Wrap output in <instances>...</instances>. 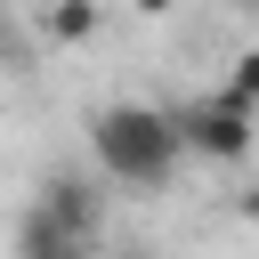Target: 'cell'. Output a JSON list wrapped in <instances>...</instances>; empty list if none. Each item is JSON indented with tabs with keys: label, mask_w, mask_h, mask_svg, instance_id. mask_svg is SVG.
Segmentation results:
<instances>
[{
	"label": "cell",
	"mask_w": 259,
	"mask_h": 259,
	"mask_svg": "<svg viewBox=\"0 0 259 259\" xmlns=\"http://www.w3.org/2000/svg\"><path fill=\"white\" fill-rule=\"evenodd\" d=\"M89 154H97V170H105L113 186L154 194V186H170V178H178V162H186V130H178V113H170V105L113 97V105H97V113H89Z\"/></svg>",
	"instance_id": "6da1fadb"
},
{
	"label": "cell",
	"mask_w": 259,
	"mask_h": 259,
	"mask_svg": "<svg viewBox=\"0 0 259 259\" xmlns=\"http://www.w3.org/2000/svg\"><path fill=\"white\" fill-rule=\"evenodd\" d=\"M178 130H186V154H194V162H219V170H235V162L259 154V105L235 97L227 81L202 89V97H186V105H178Z\"/></svg>",
	"instance_id": "7a4b0ae2"
},
{
	"label": "cell",
	"mask_w": 259,
	"mask_h": 259,
	"mask_svg": "<svg viewBox=\"0 0 259 259\" xmlns=\"http://www.w3.org/2000/svg\"><path fill=\"white\" fill-rule=\"evenodd\" d=\"M73 251H89V235L73 219H57L49 202H32L24 227H16V259H73Z\"/></svg>",
	"instance_id": "3957f363"
},
{
	"label": "cell",
	"mask_w": 259,
	"mask_h": 259,
	"mask_svg": "<svg viewBox=\"0 0 259 259\" xmlns=\"http://www.w3.org/2000/svg\"><path fill=\"white\" fill-rule=\"evenodd\" d=\"M40 202H49L57 219H73L81 235H97V186H89V178H49V186H40Z\"/></svg>",
	"instance_id": "277c9868"
},
{
	"label": "cell",
	"mask_w": 259,
	"mask_h": 259,
	"mask_svg": "<svg viewBox=\"0 0 259 259\" xmlns=\"http://www.w3.org/2000/svg\"><path fill=\"white\" fill-rule=\"evenodd\" d=\"M97 32V0H57L49 8V40H89Z\"/></svg>",
	"instance_id": "5b68a950"
},
{
	"label": "cell",
	"mask_w": 259,
	"mask_h": 259,
	"mask_svg": "<svg viewBox=\"0 0 259 259\" xmlns=\"http://www.w3.org/2000/svg\"><path fill=\"white\" fill-rule=\"evenodd\" d=\"M227 89L259 105V49H235V65H227Z\"/></svg>",
	"instance_id": "8992f818"
},
{
	"label": "cell",
	"mask_w": 259,
	"mask_h": 259,
	"mask_svg": "<svg viewBox=\"0 0 259 259\" xmlns=\"http://www.w3.org/2000/svg\"><path fill=\"white\" fill-rule=\"evenodd\" d=\"M235 210H243V219L259 227V186H243V202H235Z\"/></svg>",
	"instance_id": "52a82bcc"
},
{
	"label": "cell",
	"mask_w": 259,
	"mask_h": 259,
	"mask_svg": "<svg viewBox=\"0 0 259 259\" xmlns=\"http://www.w3.org/2000/svg\"><path fill=\"white\" fill-rule=\"evenodd\" d=\"M130 8H138V16H170L178 0H130Z\"/></svg>",
	"instance_id": "ba28073f"
},
{
	"label": "cell",
	"mask_w": 259,
	"mask_h": 259,
	"mask_svg": "<svg viewBox=\"0 0 259 259\" xmlns=\"http://www.w3.org/2000/svg\"><path fill=\"white\" fill-rule=\"evenodd\" d=\"M227 8H259V0H227Z\"/></svg>",
	"instance_id": "9c48e42d"
},
{
	"label": "cell",
	"mask_w": 259,
	"mask_h": 259,
	"mask_svg": "<svg viewBox=\"0 0 259 259\" xmlns=\"http://www.w3.org/2000/svg\"><path fill=\"white\" fill-rule=\"evenodd\" d=\"M73 259H97V251H73Z\"/></svg>",
	"instance_id": "30bf717a"
}]
</instances>
